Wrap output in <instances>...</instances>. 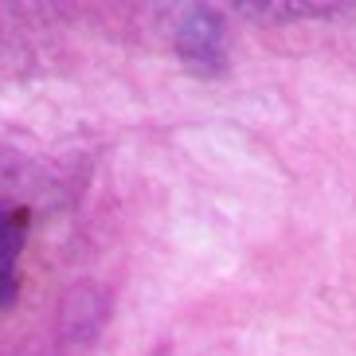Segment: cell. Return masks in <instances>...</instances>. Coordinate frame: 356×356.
<instances>
[{
	"label": "cell",
	"instance_id": "obj_1",
	"mask_svg": "<svg viewBox=\"0 0 356 356\" xmlns=\"http://www.w3.org/2000/svg\"><path fill=\"white\" fill-rule=\"evenodd\" d=\"M24 239V216L0 208V302H8L16 282H12V262H16V251H20Z\"/></svg>",
	"mask_w": 356,
	"mask_h": 356
}]
</instances>
